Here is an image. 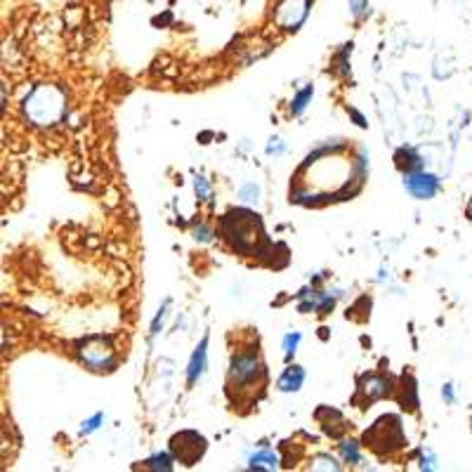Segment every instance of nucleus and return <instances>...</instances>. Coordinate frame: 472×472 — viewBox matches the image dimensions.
Wrapping results in <instances>:
<instances>
[{
    "mask_svg": "<svg viewBox=\"0 0 472 472\" xmlns=\"http://www.w3.org/2000/svg\"><path fill=\"white\" fill-rule=\"evenodd\" d=\"M220 229H222V236L227 239V244L244 255H262V246H269L260 218L244 211V208L229 211L225 218H222Z\"/></svg>",
    "mask_w": 472,
    "mask_h": 472,
    "instance_id": "obj_1",
    "label": "nucleus"
},
{
    "mask_svg": "<svg viewBox=\"0 0 472 472\" xmlns=\"http://www.w3.org/2000/svg\"><path fill=\"white\" fill-rule=\"evenodd\" d=\"M404 444H406V440H404L402 421H399V416H392V414L378 418L366 433H364V447L375 451L378 456L399 451Z\"/></svg>",
    "mask_w": 472,
    "mask_h": 472,
    "instance_id": "obj_2",
    "label": "nucleus"
},
{
    "mask_svg": "<svg viewBox=\"0 0 472 472\" xmlns=\"http://www.w3.org/2000/svg\"><path fill=\"white\" fill-rule=\"evenodd\" d=\"M265 368H262L260 354L255 347H246L234 354L232 368H229V387L232 390H248L253 385H260Z\"/></svg>",
    "mask_w": 472,
    "mask_h": 472,
    "instance_id": "obj_3",
    "label": "nucleus"
},
{
    "mask_svg": "<svg viewBox=\"0 0 472 472\" xmlns=\"http://www.w3.org/2000/svg\"><path fill=\"white\" fill-rule=\"evenodd\" d=\"M62 111L64 99L57 87H38L31 92V97H26V113H31V118L40 125L55 123Z\"/></svg>",
    "mask_w": 472,
    "mask_h": 472,
    "instance_id": "obj_4",
    "label": "nucleus"
},
{
    "mask_svg": "<svg viewBox=\"0 0 472 472\" xmlns=\"http://www.w3.org/2000/svg\"><path fill=\"white\" fill-rule=\"evenodd\" d=\"M78 354L85 366H90L92 371H113L116 368V354H113L109 340L104 342V338L83 340L80 342Z\"/></svg>",
    "mask_w": 472,
    "mask_h": 472,
    "instance_id": "obj_5",
    "label": "nucleus"
},
{
    "mask_svg": "<svg viewBox=\"0 0 472 472\" xmlns=\"http://www.w3.org/2000/svg\"><path fill=\"white\" fill-rule=\"evenodd\" d=\"M206 449H208L206 437H201L199 433H194V430H185V433L175 435L170 440L173 456L178 458L180 463H185V465L199 463L201 456L206 454Z\"/></svg>",
    "mask_w": 472,
    "mask_h": 472,
    "instance_id": "obj_6",
    "label": "nucleus"
},
{
    "mask_svg": "<svg viewBox=\"0 0 472 472\" xmlns=\"http://www.w3.org/2000/svg\"><path fill=\"white\" fill-rule=\"evenodd\" d=\"M404 187L414 199H433L440 189V180L423 170H411L404 175Z\"/></svg>",
    "mask_w": 472,
    "mask_h": 472,
    "instance_id": "obj_7",
    "label": "nucleus"
},
{
    "mask_svg": "<svg viewBox=\"0 0 472 472\" xmlns=\"http://www.w3.org/2000/svg\"><path fill=\"white\" fill-rule=\"evenodd\" d=\"M309 0H281L279 10H276V22L286 31H295L305 22Z\"/></svg>",
    "mask_w": 472,
    "mask_h": 472,
    "instance_id": "obj_8",
    "label": "nucleus"
},
{
    "mask_svg": "<svg viewBox=\"0 0 472 472\" xmlns=\"http://www.w3.org/2000/svg\"><path fill=\"white\" fill-rule=\"evenodd\" d=\"M390 395H392V383H390V378H385V375H364L359 380V390H356L354 399L364 397L366 402H375V399H383V397H390Z\"/></svg>",
    "mask_w": 472,
    "mask_h": 472,
    "instance_id": "obj_9",
    "label": "nucleus"
},
{
    "mask_svg": "<svg viewBox=\"0 0 472 472\" xmlns=\"http://www.w3.org/2000/svg\"><path fill=\"white\" fill-rule=\"evenodd\" d=\"M206 345H208V338L201 340L199 347L194 349L192 361H189V368H187L189 383H197V378H201V373H204V368H206Z\"/></svg>",
    "mask_w": 472,
    "mask_h": 472,
    "instance_id": "obj_10",
    "label": "nucleus"
},
{
    "mask_svg": "<svg viewBox=\"0 0 472 472\" xmlns=\"http://www.w3.org/2000/svg\"><path fill=\"white\" fill-rule=\"evenodd\" d=\"M302 380H305V371L300 366H288L279 378V390L281 392H295V390H300Z\"/></svg>",
    "mask_w": 472,
    "mask_h": 472,
    "instance_id": "obj_11",
    "label": "nucleus"
},
{
    "mask_svg": "<svg viewBox=\"0 0 472 472\" xmlns=\"http://www.w3.org/2000/svg\"><path fill=\"white\" fill-rule=\"evenodd\" d=\"M279 458H276L274 451H260V454L251 456V468L253 470H274Z\"/></svg>",
    "mask_w": 472,
    "mask_h": 472,
    "instance_id": "obj_12",
    "label": "nucleus"
},
{
    "mask_svg": "<svg viewBox=\"0 0 472 472\" xmlns=\"http://www.w3.org/2000/svg\"><path fill=\"white\" fill-rule=\"evenodd\" d=\"M399 402L404 404V406H409L411 411H416L418 397H416V383H414V378L409 380V390H406V383H404V378H402V397H399Z\"/></svg>",
    "mask_w": 472,
    "mask_h": 472,
    "instance_id": "obj_13",
    "label": "nucleus"
},
{
    "mask_svg": "<svg viewBox=\"0 0 472 472\" xmlns=\"http://www.w3.org/2000/svg\"><path fill=\"white\" fill-rule=\"evenodd\" d=\"M144 468H149V470H173V463H170V456L168 454H156V456H151L149 461L144 463Z\"/></svg>",
    "mask_w": 472,
    "mask_h": 472,
    "instance_id": "obj_14",
    "label": "nucleus"
},
{
    "mask_svg": "<svg viewBox=\"0 0 472 472\" xmlns=\"http://www.w3.org/2000/svg\"><path fill=\"white\" fill-rule=\"evenodd\" d=\"M340 454L345 458V463H359V449H356V442H342L340 444Z\"/></svg>",
    "mask_w": 472,
    "mask_h": 472,
    "instance_id": "obj_15",
    "label": "nucleus"
},
{
    "mask_svg": "<svg viewBox=\"0 0 472 472\" xmlns=\"http://www.w3.org/2000/svg\"><path fill=\"white\" fill-rule=\"evenodd\" d=\"M312 92H314V87L309 85V87H305V90H302L298 97H295V102H293V113H300L302 109H305L307 106V102L309 99H312Z\"/></svg>",
    "mask_w": 472,
    "mask_h": 472,
    "instance_id": "obj_16",
    "label": "nucleus"
},
{
    "mask_svg": "<svg viewBox=\"0 0 472 472\" xmlns=\"http://www.w3.org/2000/svg\"><path fill=\"white\" fill-rule=\"evenodd\" d=\"M298 342H300V333H288L286 338H283V352H286V359H291L293 356Z\"/></svg>",
    "mask_w": 472,
    "mask_h": 472,
    "instance_id": "obj_17",
    "label": "nucleus"
},
{
    "mask_svg": "<svg viewBox=\"0 0 472 472\" xmlns=\"http://www.w3.org/2000/svg\"><path fill=\"white\" fill-rule=\"evenodd\" d=\"M194 189H197L199 199H204V201L211 199V187H208V182H206L204 178H197V180H194Z\"/></svg>",
    "mask_w": 472,
    "mask_h": 472,
    "instance_id": "obj_18",
    "label": "nucleus"
},
{
    "mask_svg": "<svg viewBox=\"0 0 472 472\" xmlns=\"http://www.w3.org/2000/svg\"><path fill=\"white\" fill-rule=\"evenodd\" d=\"M368 8V0H349V10H352V15L359 19L364 17V12Z\"/></svg>",
    "mask_w": 472,
    "mask_h": 472,
    "instance_id": "obj_19",
    "label": "nucleus"
},
{
    "mask_svg": "<svg viewBox=\"0 0 472 472\" xmlns=\"http://www.w3.org/2000/svg\"><path fill=\"white\" fill-rule=\"evenodd\" d=\"M241 199L244 201H258V194H260V189L255 187V185H246V187H241Z\"/></svg>",
    "mask_w": 472,
    "mask_h": 472,
    "instance_id": "obj_20",
    "label": "nucleus"
},
{
    "mask_svg": "<svg viewBox=\"0 0 472 472\" xmlns=\"http://www.w3.org/2000/svg\"><path fill=\"white\" fill-rule=\"evenodd\" d=\"M211 236H213V232L206 225H199L197 229H194V239L197 241H211Z\"/></svg>",
    "mask_w": 472,
    "mask_h": 472,
    "instance_id": "obj_21",
    "label": "nucleus"
},
{
    "mask_svg": "<svg viewBox=\"0 0 472 472\" xmlns=\"http://www.w3.org/2000/svg\"><path fill=\"white\" fill-rule=\"evenodd\" d=\"M99 423H102V414H97L94 418H90L87 423H83V433H92V430H97Z\"/></svg>",
    "mask_w": 472,
    "mask_h": 472,
    "instance_id": "obj_22",
    "label": "nucleus"
},
{
    "mask_svg": "<svg viewBox=\"0 0 472 472\" xmlns=\"http://www.w3.org/2000/svg\"><path fill=\"white\" fill-rule=\"evenodd\" d=\"M349 113H352V116H354V120H356V125H361V128H364V125H366V123H364V116H361V113H356L354 109H349Z\"/></svg>",
    "mask_w": 472,
    "mask_h": 472,
    "instance_id": "obj_23",
    "label": "nucleus"
}]
</instances>
